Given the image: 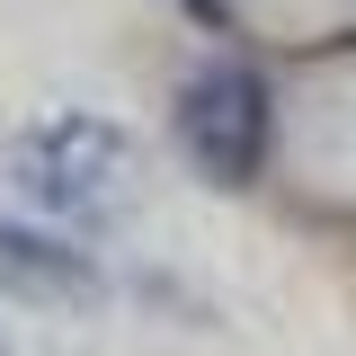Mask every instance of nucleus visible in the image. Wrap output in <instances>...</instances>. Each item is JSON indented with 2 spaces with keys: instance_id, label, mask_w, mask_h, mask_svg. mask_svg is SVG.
<instances>
[{
  "instance_id": "obj_1",
  "label": "nucleus",
  "mask_w": 356,
  "mask_h": 356,
  "mask_svg": "<svg viewBox=\"0 0 356 356\" xmlns=\"http://www.w3.org/2000/svg\"><path fill=\"white\" fill-rule=\"evenodd\" d=\"M134 170H143V152L107 116H44L18 134V178L63 222H116L134 205Z\"/></svg>"
},
{
  "instance_id": "obj_2",
  "label": "nucleus",
  "mask_w": 356,
  "mask_h": 356,
  "mask_svg": "<svg viewBox=\"0 0 356 356\" xmlns=\"http://www.w3.org/2000/svg\"><path fill=\"white\" fill-rule=\"evenodd\" d=\"M267 134H276V107L250 63H205L178 89V152L214 187H250L267 170Z\"/></svg>"
},
{
  "instance_id": "obj_3",
  "label": "nucleus",
  "mask_w": 356,
  "mask_h": 356,
  "mask_svg": "<svg viewBox=\"0 0 356 356\" xmlns=\"http://www.w3.org/2000/svg\"><path fill=\"white\" fill-rule=\"evenodd\" d=\"M0 294L44 303V312H89L107 285H98L89 250H72V241H54V232H27V222L0 214Z\"/></svg>"
}]
</instances>
